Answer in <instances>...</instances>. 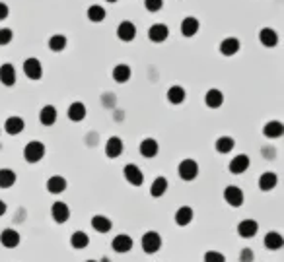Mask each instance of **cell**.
Returning <instances> with one entry per match:
<instances>
[{
    "mask_svg": "<svg viewBox=\"0 0 284 262\" xmlns=\"http://www.w3.org/2000/svg\"><path fill=\"white\" fill-rule=\"evenodd\" d=\"M49 49L55 50V53H61V50L66 49V37L64 35H53V37L49 39Z\"/></svg>",
    "mask_w": 284,
    "mask_h": 262,
    "instance_id": "8d00e7d4",
    "label": "cell"
},
{
    "mask_svg": "<svg viewBox=\"0 0 284 262\" xmlns=\"http://www.w3.org/2000/svg\"><path fill=\"white\" fill-rule=\"evenodd\" d=\"M24 126H25L24 119H20V117H8L6 123H4V130L10 136H16V134H20L24 130Z\"/></svg>",
    "mask_w": 284,
    "mask_h": 262,
    "instance_id": "e0dca14e",
    "label": "cell"
},
{
    "mask_svg": "<svg viewBox=\"0 0 284 262\" xmlns=\"http://www.w3.org/2000/svg\"><path fill=\"white\" fill-rule=\"evenodd\" d=\"M107 2H117V0H107Z\"/></svg>",
    "mask_w": 284,
    "mask_h": 262,
    "instance_id": "f6af8a7d",
    "label": "cell"
},
{
    "mask_svg": "<svg viewBox=\"0 0 284 262\" xmlns=\"http://www.w3.org/2000/svg\"><path fill=\"white\" fill-rule=\"evenodd\" d=\"M92 227H94L98 233H109L113 224H111V220L105 218V216H94V218H92Z\"/></svg>",
    "mask_w": 284,
    "mask_h": 262,
    "instance_id": "484cf974",
    "label": "cell"
},
{
    "mask_svg": "<svg viewBox=\"0 0 284 262\" xmlns=\"http://www.w3.org/2000/svg\"><path fill=\"white\" fill-rule=\"evenodd\" d=\"M259 41L265 45V47H276V43H278V35H276V31L271 29V27H263L259 33Z\"/></svg>",
    "mask_w": 284,
    "mask_h": 262,
    "instance_id": "83f0119b",
    "label": "cell"
},
{
    "mask_svg": "<svg viewBox=\"0 0 284 262\" xmlns=\"http://www.w3.org/2000/svg\"><path fill=\"white\" fill-rule=\"evenodd\" d=\"M255 260V254H253V250L251 249H241V252H239V262H253Z\"/></svg>",
    "mask_w": 284,
    "mask_h": 262,
    "instance_id": "60d3db41",
    "label": "cell"
},
{
    "mask_svg": "<svg viewBox=\"0 0 284 262\" xmlns=\"http://www.w3.org/2000/svg\"><path fill=\"white\" fill-rule=\"evenodd\" d=\"M12 37H14L12 29H8V27L0 29V45H8L12 41Z\"/></svg>",
    "mask_w": 284,
    "mask_h": 262,
    "instance_id": "ab89813d",
    "label": "cell"
},
{
    "mask_svg": "<svg viewBox=\"0 0 284 262\" xmlns=\"http://www.w3.org/2000/svg\"><path fill=\"white\" fill-rule=\"evenodd\" d=\"M123 173H125V179H127L131 185H135V187H140V185L144 183V175H142V171H140V167L135 165V163L125 165Z\"/></svg>",
    "mask_w": 284,
    "mask_h": 262,
    "instance_id": "8992f818",
    "label": "cell"
},
{
    "mask_svg": "<svg viewBox=\"0 0 284 262\" xmlns=\"http://www.w3.org/2000/svg\"><path fill=\"white\" fill-rule=\"evenodd\" d=\"M6 18H8V6L0 2V20H6Z\"/></svg>",
    "mask_w": 284,
    "mask_h": 262,
    "instance_id": "b9f144b4",
    "label": "cell"
},
{
    "mask_svg": "<svg viewBox=\"0 0 284 262\" xmlns=\"http://www.w3.org/2000/svg\"><path fill=\"white\" fill-rule=\"evenodd\" d=\"M86 262H98V260H92V258H90V260H86Z\"/></svg>",
    "mask_w": 284,
    "mask_h": 262,
    "instance_id": "ee69618b",
    "label": "cell"
},
{
    "mask_svg": "<svg viewBox=\"0 0 284 262\" xmlns=\"http://www.w3.org/2000/svg\"><path fill=\"white\" fill-rule=\"evenodd\" d=\"M230 173L234 175H241L246 173L247 169H249V158H247L246 153H239V155H235L234 160L230 162Z\"/></svg>",
    "mask_w": 284,
    "mask_h": 262,
    "instance_id": "8fae6325",
    "label": "cell"
},
{
    "mask_svg": "<svg viewBox=\"0 0 284 262\" xmlns=\"http://www.w3.org/2000/svg\"><path fill=\"white\" fill-rule=\"evenodd\" d=\"M86 16H88V20H90V22L99 24V22H103V20H105V10H103V6L94 4V6H90V8H88Z\"/></svg>",
    "mask_w": 284,
    "mask_h": 262,
    "instance_id": "836d02e7",
    "label": "cell"
},
{
    "mask_svg": "<svg viewBox=\"0 0 284 262\" xmlns=\"http://www.w3.org/2000/svg\"><path fill=\"white\" fill-rule=\"evenodd\" d=\"M263 243H265V247H267L269 250H280L282 249V245H284V239L278 231H271V233H267V235H265Z\"/></svg>",
    "mask_w": 284,
    "mask_h": 262,
    "instance_id": "ac0fdd59",
    "label": "cell"
},
{
    "mask_svg": "<svg viewBox=\"0 0 284 262\" xmlns=\"http://www.w3.org/2000/svg\"><path fill=\"white\" fill-rule=\"evenodd\" d=\"M214 146H216V151H218V153H230V151L234 150L235 142H234V138H230V136H220L216 140Z\"/></svg>",
    "mask_w": 284,
    "mask_h": 262,
    "instance_id": "e575fe53",
    "label": "cell"
},
{
    "mask_svg": "<svg viewBox=\"0 0 284 262\" xmlns=\"http://www.w3.org/2000/svg\"><path fill=\"white\" fill-rule=\"evenodd\" d=\"M177 173L183 181H193L198 175V163L195 160H183L177 167Z\"/></svg>",
    "mask_w": 284,
    "mask_h": 262,
    "instance_id": "3957f363",
    "label": "cell"
},
{
    "mask_svg": "<svg viewBox=\"0 0 284 262\" xmlns=\"http://www.w3.org/2000/svg\"><path fill=\"white\" fill-rule=\"evenodd\" d=\"M111 247H113L115 252L125 254V252H129V250L133 249V239L129 237V235H125V233H119V235H115V237H113Z\"/></svg>",
    "mask_w": 284,
    "mask_h": 262,
    "instance_id": "9c48e42d",
    "label": "cell"
},
{
    "mask_svg": "<svg viewBox=\"0 0 284 262\" xmlns=\"http://www.w3.org/2000/svg\"><path fill=\"white\" fill-rule=\"evenodd\" d=\"M168 35H170V29L164 24H154L148 29V37L152 43H164L168 39Z\"/></svg>",
    "mask_w": 284,
    "mask_h": 262,
    "instance_id": "30bf717a",
    "label": "cell"
},
{
    "mask_svg": "<svg viewBox=\"0 0 284 262\" xmlns=\"http://www.w3.org/2000/svg\"><path fill=\"white\" fill-rule=\"evenodd\" d=\"M24 74L29 78V80H41V76H43V66L39 63L37 59H27L24 63Z\"/></svg>",
    "mask_w": 284,
    "mask_h": 262,
    "instance_id": "52a82bcc",
    "label": "cell"
},
{
    "mask_svg": "<svg viewBox=\"0 0 284 262\" xmlns=\"http://www.w3.org/2000/svg\"><path fill=\"white\" fill-rule=\"evenodd\" d=\"M47 190H49L51 194H61L66 190V179L61 177V175H55V177H51L49 181H47Z\"/></svg>",
    "mask_w": 284,
    "mask_h": 262,
    "instance_id": "7402d4cb",
    "label": "cell"
},
{
    "mask_svg": "<svg viewBox=\"0 0 284 262\" xmlns=\"http://www.w3.org/2000/svg\"><path fill=\"white\" fill-rule=\"evenodd\" d=\"M51 216H53V220H55L57 224H66L68 218H70V208L66 206V202L57 200V202L51 206Z\"/></svg>",
    "mask_w": 284,
    "mask_h": 262,
    "instance_id": "5b68a950",
    "label": "cell"
},
{
    "mask_svg": "<svg viewBox=\"0 0 284 262\" xmlns=\"http://www.w3.org/2000/svg\"><path fill=\"white\" fill-rule=\"evenodd\" d=\"M39 121L43 126H53L57 123V109L53 105H45L39 113Z\"/></svg>",
    "mask_w": 284,
    "mask_h": 262,
    "instance_id": "44dd1931",
    "label": "cell"
},
{
    "mask_svg": "<svg viewBox=\"0 0 284 262\" xmlns=\"http://www.w3.org/2000/svg\"><path fill=\"white\" fill-rule=\"evenodd\" d=\"M0 243L6 247V249H14L20 245V233L14 231V229H4L0 233Z\"/></svg>",
    "mask_w": 284,
    "mask_h": 262,
    "instance_id": "2e32d148",
    "label": "cell"
},
{
    "mask_svg": "<svg viewBox=\"0 0 284 262\" xmlns=\"http://www.w3.org/2000/svg\"><path fill=\"white\" fill-rule=\"evenodd\" d=\"M16 183V173L12 169H0V188H10Z\"/></svg>",
    "mask_w": 284,
    "mask_h": 262,
    "instance_id": "d590c367",
    "label": "cell"
},
{
    "mask_svg": "<svg viewBox=\"0 0 284 262\" xmlns=\"http://www.w3.org/2000/svg\"><path fill=\"white\" fill-rule=\"evenodd\" d=\"M276 183H278V177L272 173V171H267V173H263L259 177V188L263 192L272 190V188L276 187Z\"/></svg>",
    "mask_w": 284,
    "mask_h": 262,
    "instance_id": "d4e9b609",
    "label": "cell"
},
{
    "mask_svg": "<svg viewBox=\"0 0 284 262\" xmlns=\"http://www.w3.org/2000/svg\"><path fill=\"white\" fill-rule=\"evenodd\" d=\"M263 134L267 138H280L284 134V125L280 121H271L263 126Z\"/></svg>",
    "mask_w": 284,
    "mask_h": 262,
    "instance_id": "603a6c76",
    "label": "cell"
},
{
    "mask_svg": "<svg viewBox=\"0 0 284 262\" xmlns=\"http://www.w3.org/2000/svg\"><path fill=\"white\" fill-rule=\"evenodd\" d=\"M0 84H4V86H14L16 84V70H14V66L10 63L0 66Z\"/></svg>",
    "mask_w": 284,
    "mask_h": 262,
    "instance_id": "d6986e66",
    "label": "cell"
},
{
    "mask_svg": "<svg viewBox=\"0 0 284 262\" xmlns=\"http://www.w3.org/2000/svg\"><path fill=\"white\" fill-rule=\"evenodd\" d=\"M4 214H6V204L0 200V216H4Z\"/></svg>",
    "mask_w": 284,
    "mask_h": 262,
    "instance_id": "7bdbcfd3",
    "label": "cell"
},
{
    "mask_svg": "<svg viewBox=\"0 0 284 262\" xmlns=\"http://www.w3.org/2000/svg\"><path fill=\"white\" fill-rule=\"evenodd\" d=\"M140 153L144 155V158H154L158 150H160V146H158V142L154 140V138H144L142 142H140Z\"/></svg>",
    "mask_w": 284,
    "mask_h": 262,
    "instance_id": "ffe728a7",
    "label": "cell"
},
{
    "mask_svg": "<svg viewBox=\"0 0 284 262\" xmlns=\"http://www.w3.org/2000/svg\"><path fill=\"white\" fill-rule=\"evenodd\" d=\"M140 245H142V250H144L146 254H156V252L161 249L160 233H156V231L144 233V237H142V241H140Z\"/></svg>",
    "mask_w": 284,
    "mask_h": 262,
    "instance_id": "7a4b0ae2",
    "label": "cell"
},
{
    "mask_svg": "<svg viewBox=\"0 0 284 262\" xmlns=\"http://www.w3.org/2000/svg\"><path fill=\"white\" fill-rule=\"evenodd\" d=\"M175 224L181 225V227H185L193 222V208H189V206H181L177 212H175Z\"/></svg>",
    "mask_w": 284,
    "mask_h": 262,
    "instance_id": "cb8c5ba5",
    "label": "cell"
},
{
    "mask_svg": "<svg viewBox=\"0 0 284 262\" xmlns=\"http://www.w3.org/2000/svg\"><path fill=\"white\" fill-rule=\"evenodd\" d=\"M129 78H131V66L129 64H117L113 68V80L115 82L125 84V82H129Z\"/></svg>",
    "mask_w": 284,
    "mask_h": 262,
    "instance_id": "4dcf8cb0",
    "label": "cell"
},
{
    "mask_svg": "<svg viewBox=\"0 0 284 262\" xmlns=\"http://www.w3.org/2000/svg\"><path fill=\"white\" fill-rule=\"evenodd\" d=\"M198 31V20L197 18H185L183 22H181V33L185 35V37H193V35H197Z\"/></svg>",
    "mask_w": 284,
    "mask_h": 262,
    "instance_id": "f546056e",
    "label": "cell"
},
{
    "mask_svg": "<svg viewBox=\"0 0 284 262\" xmlns=\"http://www.w3.org/2000/svg\"><path fill=\"white\" fill-rule=\"evenodd\" d=\"M205 103H207V107L210 109H218V107H222L224 103V93L220 89H209L207 91V95H205Z\"/></svg>",
    "mask_w": 284,
    "mask_h": 262,
    "instance_id": "5bb4252c",
    "label": "cell"
},
{
    "mask_svg": "<svg viewBox=\"0 0 284 262\" xmlns=\"http://www.w3.org/2000/svg\"><path fill=\"white\" fill-rule=\"evenodd\" d=\"M244 190L239 187H235V185H230V187L224 188V200L232 206V208H239L241 204H244Z\"/></svg>",
    "mask_w": 284,
    "mask_h": 262,
    "instance_id": "277c9868",
    "label": "cell"
},
{
    "mask_svg": "<svg viewBox=\"0 0 284 262\" xmlns=\"http://www.w3.org/2000/svg\"><path fill=\"white\" fill-rule=\"evenodd\" d=\"M144 6L148 12H158L164 6V0H144Z\"/></svg>",
    "mask_w": 284,
    "mask_h": 262,
    "instance_id": "f35d334b",
    "label": "cell"
},
{
    "mask_svg": "<svg viewBox=\"0 0 284 262\" xmlns=\"http://www.w3.org/2000/svg\"><path fill=\"white\" fill-rule=\"evenodd\" d=\"M237 50H239V41L235 37H226L220 43V53L224 57H234Z\"/></svg>",
    "mask_w": 284,
    "mask_h": 262,
    "instance_id": "4316f807",
    "label": "cell"
},
{
    "mask_svg": "<svg viewBox=\"0 0 284 262\" xmlns=\"http://www.w3.org/2000/svg\"><path fill=\"white\" fill-rule=\"evenodd\" d=\"M70 245H72V249H86L88 245H90L88 233H84V231H74L70 235Z\"/></svg>",
    "mask_w": 284,
    "mask_h": 262,
    "instance_id": "1f68e13d",
    "label": "cell"
},
{
    "mask_svg": "<svg viewBox=\"0 0 284 262\" xmlns=\"http://www.w3.org/2000/svg\"><path fill=\"white\" fill-rule=\"evenodd\" d=\"M166 190H168V179L166 177H156L154 183H152V187H150V194L154 198H160V196L166 194Z\"/></svg>",
    "mask_w": 284,
    "mask_h": 262,
    "instance_id": "f1b7e54d",
    "label": "cell"
},
{
    "mask_svg": "<svg viewBox=\"0 0 284 262\" xmlns=\"http://www.w3.org/2000/svg\"><path fill=\"white\" fill-rule=\"evenodd\" d=\"M257 231H259V224L255 220H244V222H239V225H237V233H239V237L244 239L255 237Z\"/></svg>",
    "mask_w": 284,
    "mask_h": 262,
    "instance_id": "ba28073f",
    "label": "cell"
},
{
    "mask_svg": "<svg viewBox=\"0 0 284 262\" xmlns=\"http://www.w3.org/2000/svg\"><path fill=\"white\" fill-rule=\"evenodd\" d=\"M168 101L173 103V105H179L185 101V89L181 86H172L168 89Z\"/></svg>",
    "mask_w": 284,
    "mask_h": 262,
    "instance_id": "d6a6232c",
    "label": "cell"
},
{
    "mask_svg": "<svg viewBox=\"0 0 284 262\" xmlns=\"http://www.w3.org/2000/svg\"><path fill=\"white\" fill-rule=\"evenodd\" d=\"M68 119L72 123H80L86 119V105L82 101H74L70 107H68Z\"/></svg>",
    "mask_w": 284,
    "mask_h": 262,
    "instance_id": "9a60e30c",
    "label": "cell"
},
{
    "mask_svg": "<svg viewBox=\"0 0 284 262\" xmlns=\"http://www.w3.org/2000/svg\"><path fill=\"white\" fill-rule=\"evenodd\" d=\"M43 155H45V146L37 142V140H33V142H29L27 146L24 148V158L27 163H37L43 160Z\"/></svg>",
    "mask_w": 284,
    "mask_h": 262,
    "instance_id": "6da1fadb",
    "label": "cell"
},
{
    "mask_svg": "<svg viewBox=\"0 0 284 262\" xmlns=\"http://www.w3.org/2000/svg\"><path fill=\"white\" fill-rule=\"evenodd\" d=\"M202 260L205 262H226V256H224L222 252H218V250H209V252H205Z\"/></svg>",
    "mask_w": 284,
    "mask_h": 262,
    "instance_id": "74e56055",
    "label": "cell"
},
{
    "mask_svg": "<svg viewBox=\"0 0 284 262\" xmlns=\"http://www.w3.org/2000/svg\"><path fill=\"white\" fill-rule=\"evenodd\" d=\"M117 37L121 41H133L136 37V25L133 22H121L119 27H117Z\"/></svg>",
    "mask_w": 284,
    "mask_h": 262,
    "instance_id": "4fadbf2b",
    "label": "cell"
},
{
    "mask_svg": "<svg viewBox=\"0 0 284 262\" xmlns=\"http://www.w3.org/2000/svg\"><path fill=\"white\" fill-rule=\"evenodd\" d=\"M121 153H123V140L117 136H111L107 140V144H105V155L115 160V158H119Z\"/></svg>",
    "mask_w": 284,
    "mask_h": 262,
    "instance_id": "7c38bea8",
    "label": "cell"
}]
</instances>
